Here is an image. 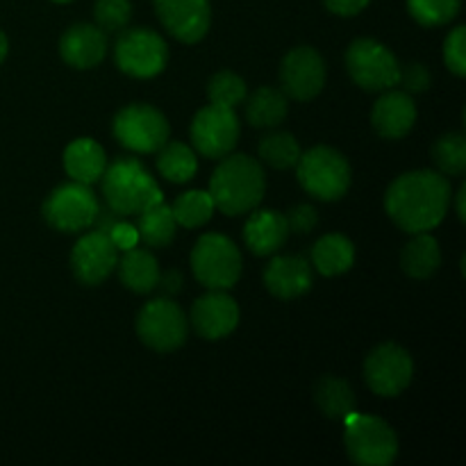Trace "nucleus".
Returning a JSON list of instances; mask_svg holds the SVG:
<instances>
[{"instance_id":"obj_12","label":"nucleus","mask_w":466,"mask_h":466,"mask_svg":"<svg viewBox=\"0 0 466 466\" xmlns=\"http://www.w3.org/2000/svg\"><path fill=\"white\" fill-rule=\"evenodd\" d=\"M239 141V118L235 109L209 103L191 123V144L196 153L209 159H221L235 150Z\"/></svg>"},{"instance_id":"obj_36","label":"nucleus","mask_w":466,"mask_h":466,"mask_svg":"<svg viewBox=\"0 0 466 466\" xmlns=\"http://www.w3.org/2000/svg\"><path fill=\"white\" fill-rule=\"evenodd\" d=\"M444 62L458 77L466 76V27L458 25L444 41Z\"/></svg>"},{"instance_id":"obj_24","label":"nucleus","mask_w":466,"mask_h":466,"mask_svg":"<svg viewBox=\"0 0 466 466\" xmlns=\"http://www.w3.org/2000/svg\"><path fill=\"white\" fill-rule=\"evenodd\" d=\"M355 262V246L344 235H323L312 246V267L321 276L335 278L349 271Z\"/></svg>"},{"instance_id":"obj_3","label":"nucleus","mask_w":466,"mask_h":466,"mask_svg":"<svg viewBox=\"0 0 466 466\" xmlns=\"http://www.w3.org/2000/svg\"><path fill=\"white\" fill-rule=\"evenodd\" d=\"M100 180L105 203L118 217H137L146 208L164 200L157 180L135 157H116L105 167Z\"/></svg>"},{"instance_id":"obj_40","label":"nucleus","mask_w":466,"mask_h":466,"mask_svg":"<svg viewBox=\"0 0 466 466\" xmlns=\"http://www.w3.org/2000/svg\"><path fill=\"white\" fill-rule=\"evenodd\" d=\"M326 7L330 9L337 16H355V14L362 12L371 0H323Z\"/></svg>"},{"instance_id":"obj_14","label":"nucleus","mask_w":466,"mask_h":466,"mask_svg":"<svg viewBox=\"0 0 466 466\" xmlns=\"http://www.w3.org/2000/svg\"><path fill=\"white\" fill-rule=\"evenodd\" d=\"M280 85L285 96L300 103L317 98L326 85V62L314 48L299 46L282 59Z\"/></svg>"},{"instance_id":"obj_37","label":"nucleus","mask_w":466,"mask_h":466,"mask_svg":"<svg viewBox=\"0 0 466 466\" xmlns=\"http://www.w3.org/2000/svg\"><path fill=\"white\" fill-rule=\"evenodd\" d=\"M399 85H403V91H408V94H421L431 86V73L423 64H408L405 68H400Z\"/></svg>"},{"instance_id":"obj_29","label":"nucleus","mask_w":466,"mask_h":466,"mask_svg":"<svg viewBox=\"0 0 466 466\" xmlns=\"http://www.w3.org/2000/svg\"><path fill=\"white\" fill-rule=\"evenodd\" d=\"M157 171L162 173L164 180L176 182V185H185L198 171V159H196L194 148L180 141H167L159 148L157 155Z\"/></svg>"},{"instance_id":"obj_30","label":"nucleus","mask_w":466,"mask_h":466,"mask_svg":"<svg viewBox=\"0 0 466 466\" xmlns=\"http://www.w3.org/2000/svg\"><path fill=\"white\" fill-rule=\"evenodd\" d=\"M214 200L209 196V191H185L176 198V203L171 205L173 218H176L177 226L182 228H200L212 218L214 214Z\"/></svg>"},{"instance_id":"obj_17","label":"nucleus","mask_w":466,"mask_h":466,"mask_svg":"<svg viewBox=\"0 0 466 466\" xmlns=\"http://www.w3.org/2000/svg\"><path fill=\"white\" fill-rule=\"evenodd\" d=\"M239 323V308L226 289H209L191 308V326L203 339H223Z\"/></svg>"},{"instance_id":"obj_1","label":"nucleus","mask_w":466,"mask_h":466,"mask_svg":"<svg viewBox=\"0 0 466 466\" xmlns=\"http://www.w3.org/2000/svg\"><path fill=\"white\" fill-rule=\"evenodd\" d=\"M451 203V182L440 171H410L396 177L385 194V209L400 230L431 232L444 221Z\"/></svg>"},{"instance_id":"obj_38","label":"nucleus","mask_w":466,"mask_h":466,"mask_svg":"<svg viewBox=\"0 0 466 466\" xmlns=\"http://www.w3.org/2000/svg\"><path fill=\"white\" fill-rule=\"evenodd\" d=\"M285 218L289 232H296V235H308L319 223L317 209L312 205H296V208H291L289 214H285Z\"/></svg>"},{"instance_id":"obj_15","label":"nucleus","mask_w":466,"mask_h":466,"mask_svg":"<svg viewBox=\"0 0 466 466\" xmlns=\"http://www.w3.org/2000/svg\"><path fill=\"white\" fill-rule=\"evenodd\" d=\"M118 267V248L112 244L107 235L94 230L86 232L85 237L77 239L71 253V268L73 276L82 285H100L112 276L114 268Z\"/></svg>"},{"instance_id":"obj_21","label":"nucleus","mask_w":466,"mask_h":466,"mask_svg":"<svg viewBox=\"0 0 466 466\" xmlns=\"http://www.w3.org/2000/svg\"><path fill=\"white\" fill-rule=\"evenodd\" d=\"M287 237H289L287 218L276 209H258L250 214L244 226L246 246L259 258L276 255L285 246Z\"/></svg>"},{"instance_id":"obj_20","label":"nucleus","mask_w":466,"mask_h":466,"mask_svg":"<svg viewBox=\"0 0 466 466\" xmlns=\"http://www.w3.org/2000/svg\"><path fill=\"white\" fill-rule=\"evenodd\" d=\"M107 53V36L98 25L76 23L59 39V55L73 68H94L103 62Z\"/></svg>"},{"instance_id":"obj_6","label":"nucleus","mask_w":466,"mask_h":466,"mask_svg":"<svg viewBox=\"0 0 466 466\" xmlns=\"http://www.w3.org/2000/svg\"><path fill=\"white\" fill-rule=\"evenodd\" d=\"M191 268L196 280L208 289H230L241 276V253L228 237L208 232L191 250Z\"/></svg>"},{"instance_id":"obj_5","label":"nucleus","mask_w":466,"mask_h":466,"mask_svg":"<svg viewBox=\"0 0 466 466\" xmlns=\"http://www.w3.org/2000/svg\"><path fill=\"white\" fill-rule=\"evenodd\" d=\"M344 444L349 458L360 466H387L399 455L394 428L378 417L350 412L344 419Z\"/></svg>"},{"instance_id":"obj_34","label":"nucleus","mask_w":466,"mask_h":466,"mask_svg":"<svg viewBox=\"0 0 466 466\" xmlns=\"http://www.w3.org/2000/svg\"><path fill=\"white\" fill-rule=\"evenodd\" d=\"M208 98L209 103L235 109L246 100V82L232 71L217 73L208 85Z\"/></svg>"},{"instance_id":"obj_22","label":"nucleus","mask_w":466,"mask_h":466,"mask_svg":"<svg viewBox=\"0 0 466 466\" xmlns=\"http://www.w3.org/2000/svg\"><path fill=\"white\" fill-rule=\"evenodd\" d=\"M105 167H107V157H105L103 146L89 137L71 141L64 150V168L76 182L94 185L100 180Z\"/></svg>"},{"instance_id":"obj_41","label":"nucleus","mask_w":466,"mask_h":466,"mask_svg":"<svg viewBox=\"0 0 466 466\" xmlns=\"http://www.w3.org/2000/svg\"><path fill=\"white\" fill-rule=\"evenodd\" d=\"M157 287H162L164 294L176 296L177 291L182 289V273H180V271H167V273H159Z\"/></svg>"},{"instance_id":"obj_25","label":"nucleus","mask_w":466,"mask_h":466,"mask_svg":"<svg viewBox=\"0 0 466 466\" xmlns=\"http://www.w3.org/2000/svg\"><path fill=\"white\" fill-rule=\"evenodd\" d=\"M441 264V250L440 244L428 232H417L410 244H405L403 253H400V267L414 280H426V278L435 276L437 268Z\"/></svg>"},{"instance_id":"obj_2","label":"nucleus","mask_w":466,"mask_h":466,"mask_svg":"<svg viewBox=\"0 0 466 466\" xmlns=\"http://www.w3.org/2000/svg\"><path fill=\"white\" fill-rule=\"evenodd\" d=\"M267 180L262 164L248 155H230L221 157V164L209 180V196L214 208L228 217L253 212L264 198Z\"/></svg>"},{"instance_id":"obj_13","label":"nucleus","mask_w":466,"mask_h":466,"mask_svg":"<svg viewBox=\"0 0 466 466\" xmlns=\"http://www.w3.org/2000/svg\"><path fill=\"white\" fill-rule=\"evenodd\" d=\"M414 378V362L399 344H380L364 360V380L373 394L394 399L403 394Z\"/></svg>"},{"instance_id":"obj_33","label":"nucleus","mask_w":466,"mask_h":466,"mask_svg":"<svg viewBox=\"0 0 466 466\" xmlns=\"http://www.w3.org/2000/svg\"><path fill=\"white\" fill-rule=\"evenodd\" d=\"M462 0H408V9L417 23L426 27L446 25L458 16Z\"/></svg>"},{"instance_id":"obj_18","label":"nucleus","mask_w":466,"mask_h":466,"mask_svg":"<svg viewBox=\"0 0 466 466\" xmlns=\"http://www.w3.org/2000/svg\"><path fill=\"white\" fill-rule=\"evenodd\" d=\"M373 130L382 139H403L417 123V105L408 91L387 89L371 109Z\"/></svg>"},{"instance_id":"obj_42","label":"nucleus","mask_w":466,"mask_h":466,"mask_svg":"<svg viewBox=\"0 0 466 466\" xmlns=\"http://www.w3.org/2000/svg\"><path fill=\"white\" fill-rule=\"evenodd\" d=\"M464 198H466V187L462 185V187H460V191H458V217H460V221H464V218H466Z\"/></svg>"},{"instance_id":"obj_28","label":"nucleus","mask_w":466,"mask_h":466,"mask_svg":"<svg viewBox=\"0 0 466 466\" xmlns=\"http://www.w3.org/2000/svg\"><path fill=\"white\" fill-rule=\"evenodd\" d=\"M314 400H317L319 410L335 421H344L350 412H355V394L349 382L341 378H321L314 390Z\"/></svg>"},{"instance_id":"obj_31","label":"nucleus","mask_w":466,"mask_h":466,"mask_svg":"<svg viewBox=\"0 0 466 466\" xmlns=\"http://www.w3.org/2000/svg\"><path fill=\"white\" fill-rule=\"evenodd\" d=\"M300 146L291 132H271L259 141V157L264 164L273 168H291L296 167L300 157Z\"/></svg>"},{"instance_id":"obj_9","label":"nucleus","mask_w":466,"mask_h":466,"mask_svg":"<svg viewBox=\"0 0 466 466\" xmlns=\"http://www.w3.org/2000/svg\"><path fill=\"white\" fill-rule=\"evenodd\" d=\"M114 62L130 77H155L168 62L167 41L148 27H132L114 44Z\"/></svg>"},{"instance_id":"obj_44","label":"nucleus","mask_w":466,"mask_h":466,"mask_svg":"<svg viewBox=\"0 0 466 466\" xmlns=\"http://www.w3.org/2000/svg\"><path fill=\"white\" fill-rule=\"evenodd\" d=\"M53 3H71V0H53Z\"/></svg>"},{"instance_id":"obj_23","label":"nucleus","mask_w":466,"mask_h":466,"mask_svg":"<svg viewBox=\"0 0 466 466\" xmlns=\"http://www.w3.org/2000/svg\"><path fill=\"white\" fill-rule=\"evenodd\" d=\"M118 273H121V282L130 291H135V294H150L159 280L157 258L150 250L132 246V248L123 250Z\"/></svg>"},{"instance_id":"obj_35","label":"nucleus","mask_w":466,"mask_h":466,"mask_svg":"<svg viewBox=\"0 0 466 466\" xmlns=\"http://www.w3.org/2000/svg\"><path fill=\"white\" fill-rule=\"evenodd\" d=\"M94 18L100 30L116 35L126 30L132 18L130 0H96Z\"/></svg>"},{"instance_id":"obj_27","label":"nucleus","mask_w":466,"mask_h":466,"mask_svg":"<svg viewBox=\"0 0 466 466\" xmlns=\"http://www.w3.org/2000/svg\"><path fill=\"white\" fill-rule=\"evenodd\" d=\"M139 221H137V235L150 248H164L173 241L176 237V218H173L171 208L167 203H155L150 208H146L144 212L137 214Z\"/></svg>"},{"instance_id":"obj_39","label":"nucleus","mask_w":466,"mask_h":466,"mask_svg":"<svg viewBox=\"0 0 466 466\" xmlns=\"http://www.w3.org/2000/svg\"><path fill=\"white\" fill-rule=\"evenodd\" d=\"M107 237L112 239V244L116 246L118 250H127L132 246L139 244V235H137V226L126 221H116L112 226V230L107 232Z\"/></svg>"},{"instance_id":"obj_16","label":"nucleus","mask_w":466,"mask_h":466,"mask_svg":"<svg viewBox=\"0 0 466 466\" xmlns=\"http://www.w3.org/2000/svg\"><path fill=\"white\" fill-rule=\"evenodd\" d=\"M155 12L168 35L182 44H196L209 30V0H155Z\"/></svg>"},{"instance_id":"obj_4","label":"nucleus","mask_w":466,"mask_h":466,"mask_svg":"<svg viewBox=\"0 0 466 466\" xmlns=\"http://www.w3.org/2000/svg\"><path fill=\"white\" fill-rule=\"evenodd\" d=\"M296 176L300 187L312 198L339 200L350 187V164L339 150L330 146H314L308 153H300L296 162Z\"/></svg>"},{"instance_id":"obj_8","label":"nucleus","mask_w":466,"mask_h":466,"mask_svg":"<svg viewBox=\"0 0 466 466\" xmlns=\"http://www.w3.org/2000/svg\"><path fill=\"white\" fill-rule=\"evenodd\" d=\"M114 137L123 148L132 153H157L168 141L167 116L157 107L146 103H132L114 116Z\"/></svg>"},{"instance_id":"obj_7","label":"nucleus","mask_w":466,"mask_h":466,"mask_svg":"<svg viewBox=\"0 0 466 466\" xmlns=\"http://www.w3.org/2000/svg\"><path fill=\"white\" fill-rule=\"evenodd\" d=\"M346 68L350 80L364 91H387L399 86V59L376 39H355L346 50Z\"/></svg>"},{"instance_id":"obj_10","label":"nucleus","mask_w":466,"mask_h":466,"mask_svg":"<svg viewBox=\"0 0 466 466\" xmlns=\"http://www.w3.org/2000/svg\"><path fill=\"white\" fill-rule=\"evenodd\" d=\"M100 212V203L85 182H66L53 189L44 203V217L55 230L80 232L94 226Z\"/></svg>"},{"instance_id":"obj_43","label":"nucleus","mask_w":466,"mask_h":466,"mask_svg":"<svg viewBox=\"0 0 466 466\" xmlns=\"http://www.w3.org/2000/svg\"><path fill=\"white\" fill-rule=\"evenodd\" d=\"M7 50H9L7 36H5V35H3V30H0V64H3V59L7 57Z\"/></svg>"},{"instance_id":"obj_11","label":"nucleus","mask_w":466,"mask_h":466,"mask_svg":"<svg viewBox=\"0 0 466 466\" xmlns=\"http://www.w3.org/2000/svg\"><path fill=\"white\" fill-rule=\"evenodd\" d=\"M189 321L180 305L168 299H155L141 308L137 317V335L148 349L168 353L187 341Z\"/></svg>"},{"instance_id":"obj_26","label":"nucleus","mask_w":466,"mask_h":466,"mask_svg":"<svg viewBox=\"0 0 466 466\" xmlns=\"http://www.w3.org/2000/svg\"><path fill=\"white\" fill-rule=\"evenodd\" d=\"M289 112L285 91L273 86H259L248 96L246 103V118L253 127H276L285 121Z\"/></svg>"},{"instance_id":"obj_32","label":"nucleus","mask_w":466,"mask_h":466,"mask_svg":"<svg viewBox=\"0 0 466 466\" xmlns=\"http://www.w3.org/2000/svg\"><path fill=\"white\" fill-rule=\"evenodd\" d=\"M432 159L444 176H462L466 171V139L462 132L441 135L432 146Z\"/></svg>"},{"instance_id":"obj_19","label":"nucleus","mask_w":466,"mask_h":466,"mask_svg":"<svg viewBox=\"0 0 466 466\" xmlns=\"http://www.w3.org/2000/svg\"><path fill=\"white\" fill-rule=\"evenodd\" d=\"M312 267L300 255H276L264 268V285L278 299H299L312 287Z\"/></svg>"}]
</instances>
